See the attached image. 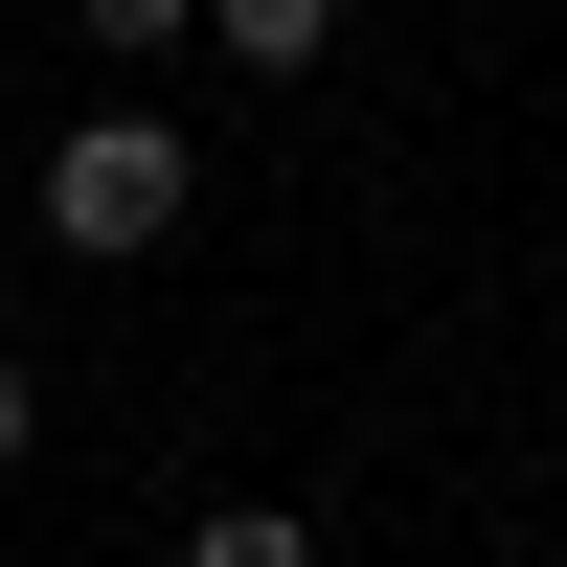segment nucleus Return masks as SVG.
Instances as JSON below:
<instances>
[{
    "mask_svg": "<svg viewBox=\"0 0 567 567\" xmlns=\"http://www.w3.org/2000/svg\"><path fill=\"white\" fill-rule=\"evenodd\" d=\"M182 182H205V159H182V114H136V91L45 136V227H69L91 272H136V250H159V227H182Z\"/></svg>",
    "mask_w": 567,
    "mask_h": 567,
    "instance_id": "f257e3e1",
    "label": "nucleus"
},
{
    "mask_svg": "<svg viewBox=\"0 0 567 567\" xmlns=\"http://www.w3.org/2000/svg\"><path fill=\"white\" fill-rule=\"evenodd\" d=\"M227 45H250V69H318V45H341V0H205Z\"/></svg>",
    "mask_w": 567,
    "mask_h": 567,
    "instance_id": "f03ea898",
    "label": "nucleus"
},
{
    "mask_svg": "<svg viewBox=\"0 0 567 567\" xmlns=\"http://www.w3.org/2000/svg\"><path fill=\"white\" fill-rule=\"evenodd\" d=\"M182 567H318V545H296V523H272V499H227V523H205V545H182Z\"/></svg>",
    "mask_w": 567,
    "mask_h": 567,
    "instance_id": "7ed1b4c3",
    "label": "nucleus"
},
{
    "mask_svg": "<svg viewBox=\"0 0 567 567\" xmlns=\"http://www.w3.org/2000/svg\"><path fill=\"white\" fill-rule=\"evenodd\" d=\"M69 23H91V45H182V0H69Z\"/></svg>",
    "mask_w": 567,
    "mask_h": 567,
    "instance_id": "20e7f679",
    "label": "nucleus"
},
{
    "mask_svg": "<svg viewBox=\"0 0 567 567\" xmlns=\"http://www.w3.org/2000/svg\"><path fill=\"white\" fill-rule=\"evenodd\" d=\"M23 432H45V409H23V363H0V477H23Z\"/></svg>",
    "mask_w": 567,
    "mask_h": 567,
    "instance_id": "39448f33",
    "label": "nucleus"
}]
</instances>
